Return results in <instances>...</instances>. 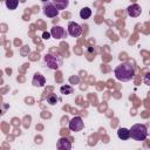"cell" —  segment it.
Returning <instances> with one entry per match:
<instances>
[{
  "instance_id": "6da1fadb",
  "label": "cell",
  "mask_w": 150,
  "mask_h": 150,
  "mask_svg": "<svg viewBox=\"0 0 150 150\" xmlns=\"http://www.w3.org/2000/svg\"><path fill=\"white\" fill-rule=\"evenodd\" d=\"M115 77L118 80V81H122V82H128L130 81L134 75H135V68L132 66V63L130 62H123L121 64H118L116 68H115Z\"/></svg>"
},
{
  "instance_id": "7a4b0ae2",
  "label": "cell",
  "mask_w": 150,
  "mask_h": 150,
  "mask_svg": "<svg viewBox=\"0 0 150 150\" xmlns=\"http://www.w3.org/2000/svg\"><path fill=\"white\" fill-rule=\"evenodd\" d=\"M148 136V129L144 124H134L130 129V137L135 141H144Z\"/></svg>"
},
{
  "instance_id": "3957f363",
  "label": "cell",
  "mask_w": 150,
  "mask_h": 150,
  "mask_svg": "<svg viewBox=\"0 0 150 150\" xmlns=\"http://www.w3.org/2000/svg\"><path fill=\"white\" fill-rule=\"evenodd\" d=\"M43 61L47 64V67L53 70H56L62 66V59L60 56H55L53 54H46L43 57Z\"/></svg>"
},
{
  "instance_id": "277c9868",
  "label": "cell",
  "mask_w": 150,
  "mask_h": 150,
  "mask_svg": "<svg viewBox=\"0 0 150 150\" xmlns=\"http://www.w3.org/2000/svg\"><path fill=\"white\" fill-rule=\"evenodd\" d=\"M43 14L48 18H55L59 14V9L54 6L53 2H45L43 5Z\"/></svg>"
},
{
  "instance_id": "5b68a950",
  "label": "cell",
  "mask_w": 150,
  "mask_h": 150,
  "mask_svg": "<svg viewBox=\"0 0 150 150\" xmlns=\"http://www.w3.org/2000/svg\"><path fill=\"white\" fill-rule=\"evenodd\" d=\"M81 33H82V27H81L77 22L70 21V22L68 23V34H69L70 36L77 38V36L81 35Z\"/></svg>"
},
{
  "instance_id": "8992f818",
  "label": "cell",
  "mask_w": 150,
  "mask_h": 150,
  "mask_svg": "<svg viewBox=\"0 0 150 150\" xmlns=\"http://www.w3.org/2000/svg\"><path fill=\"white\" fill-rule=\"evenodd\" d=\"M83 127H84V124H83V121L80 116H75L69 121V129L71 131H75V132L80 131L83 129Z\"/></svg>"
},
{
  "instance_id": "52a82bcc",
  "label": "cell",
  "mask_w": 150,
  "mask_h": 150,
  "mask_svg": "<svg viewBox=\"0 0 150 150\" xmlns=\"http://www.w3.org/2000/svg\"><path fill=\"white\" fill-rule=\"evenodd\" d=\"M50 34H52V36H53L54 39H57V40L63 39V38L67 36L66 30H64L61 26H54V27L50 29Z\"/></svg>"
},
{
  "instance_id": "ba28073f",
  "label": "cell",
  "mask_w": 150,
  "mask_h": 150,
  "mask_svg": "<svg viewBox=\"0 0 150 150\" xmlns=\"http://www.w3.org/2000/svg\"><path fill=\"white\" fill-rule=\"evenodd\" d=\"M141 12H142V9H141V7H139L137 4H132V5H130V6L127 8V13H128V15L131 16V18H137V16H139V15H141Z\"/></svg>"
},
{
  "instance_id": "9c48e42d",
  "label": "cell",
  "mask_w": 150,
  "mask_h": 150,
  "mask_svg": "<svg viewBox=\"0 0 150 150\" xmlns=\"http://www.w3.org/2000/svg\"><path fill=\"white\" fill-rule=\"evenodd\" d=\"M32 84L34 87H43L46 84V79L40 73H35L33 76V80H32Z\"/></svg>"
},
{
  "instance_id": "30bf717a",
  "label": "cell",
  "mask_w": 150,
  "mask_h": 150,
  "mask_svg": "<svg viewBox=\"0 0 150 150\" xmlns=\"http://www.w3.org/2000/svg\"><path fill=\"white\" fill-rule=\"evenodd\" d=\"M57 149L60 150H70L71 149V142L66 138V137H61L59 141H57V144H56Z\"/></svg>"
},
{
  "instance_id": "8fae6325",
  "label": "cell",
  "mask_w": 150,
  "mask_h": 150,
  "mask_svg": "<svg viewBox=\"0 0 150 150\" xmlns=\"http://www.w3.org/2000/svg\"><path fill=\"white\" fill-rule=\"evenodd\" d=\"M117 136L120 139H128L130 138V130L127 128H120L117 130Z\"/></svg>"
},
{
  "instance_id": "7c38bea8",
  "label": "cell",
  "mask_w": 150,
  "mask_h": 150,
  "mask_svg": "<svg viewBox=\"0 0 150 150\" xmlns=\"http://www.w3.org/2000/svg\"><path fill=\"white\" fill-rule=\"evenodd\" d=\"M53 4L57 9H66L69 5V0H53Z\"/></svg>"
},
{
  "instance_id": "4fadbf2b",
  "label": "cell",
  "mask_w": 150,
  "mask_h": 150,
  "mask_svg": "<svg viewBox=\"0 0 150 150\" xmlns=\"http://www.w3.org/2000/svg\"><path fill=\"white\" fill-rule=\"evenodd\" d=\"M90 15H91V9H90L89 7H83V8L80 11V16H81V19H83V20L89 19Z\"/></svg>"
},
{
  "instance_id": "5bb4252c",
  "label": "cell",
  "mask_w": 150,
  "mask_h": 150,
  "mask_svg": "<svg viewBox=\"0 0 150 150\" xmlns=\"http://www.w3.org/2000/svg\"><path fill=\"white\" fill-rule=\"evenodd\" d=\"M5 5H6V7H7L8 9L13 11V9H15V8L18 7L19 0H5Z\"/></svg>"
},
{
  "instance_id": "9a60e30c",
  "label": "cell",
  "mask_w": 150,
  "mask_h": 150,
  "mask_svg": "<svg viewBox=\"0 0 150 150\" xmlns=\"http://www.w3.org/2000/svg\"><path fill=\"white\" fill-rule=\"evenodd\" d=\"M60 91H61V94H63V95H70V94H73V87H70V86H68V84L62 86V87L60 88Z\"/></svg>"
},
{
  "instance_id": "2e32d148",
  "label": "cell",
  "mask_w": 150,
  "mask_h": 150,
  "mask_svg": "<svg viewBox=\"0 0 150 150\" xmlns=\"http://www.w3.org/2000/svg\"><path fill=\"white\" fill-rule=\"evenodd\" d=\"M57 100H59V98H57V96H56L55 94H49V95L47 96V102H48L49 104H52V105L55 104V103L57 102Z\"/></svg>"
},
{
  "instance_id": "e0dca14e",
  "label": "cell",
  "mask_w": 150,
  "mask_h": 150,
  "mask_svg": "<svg viewBox=\"0 0 150 150\" xmlns=\"http://www.w3.org/2000/svg\"><path fill=\"white\" fill-rule=\"evenodd\" d=\"M69 82H70L71 84H77V83H79V77H77V76H73V77L69 79Z\"/></svg>"
},
{
  "instance_id": "ac0fdd59",
  "label": "cell",
  "mask_w": 150,
  "mask_h": 150,
  "mask_svg": "<svg viewBox=\"0 0 150 150\" xmlns=\"http://www.w3.org/2000/svg\"><path fill=\"white\" fill-rule=\"evenodd\" d=\"M144 83L146 86H150V73H148L145 76H144Z\"/></svg>"
},
{
  "instance_id": "d6986e66",
  "label": "cell",
  "mask_w": 150,
  "mask_h": 150,
  "mask_svg": "<svg viewBox=\"0 0 150 150\" xmlns=\"http://www.w3.org/2000/svg\"><path fill=\"white\" fill-rule=\"evenodd\" d=\"M50 33H48V32H43V34H42V38L45 39V40H48L49 38H50Z\"/></svg>"
},
{
  "instance_id": "ffe728a7",
  "label": "cell",
  "mask_w": 150,
  "mask_h": 150,
  "mask_svg": "<svg viewBox=\"0 0 150 150\" xmlns=\"http://www.w3.org/2000/svg\"><path fill=\"white\" fill-rule=\"evenodd\" d=\"M42 1H43V2H47V1H48V0H42Z\"/></svg>"
}]
</instances>
